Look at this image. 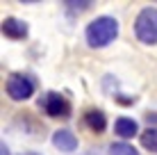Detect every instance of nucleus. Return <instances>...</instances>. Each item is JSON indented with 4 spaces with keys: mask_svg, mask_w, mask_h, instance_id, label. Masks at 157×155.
<instances>
[{
    "mask_svg": "<svg viewBox=\"0 0 157 155\" xmlns=\"http://www.w3.org/2000/svg\"><path fill=\"white\" fill-rule=\"evenodd\" d=\"M43 107L50 116H62V119H66L68 114H71V105H68V100L64 98V96H59L55 91H50L46 96V100H43Z\"/></svg>",
    "mask_w": 157,
    "mask_h": 155,
    "instance_id": "20e7f679",
    "label": "nucleus"
},
{
    "mask_svg": "<svg viewBox=\"0 0 157 155\" xmlns=\"http://www.w3.org/2000/svg\"><path fill=\"white\" fill-rule=\"evenodd\" d=\"M25 155H39V153H25Z\"/></svg>",
    "mask_w": 157,
    "mask_h": 155,
    "instance_id": "ddd939ff",
    "label": "nucleus"
},
{
    "mask_svg": "<svg viewBox=\"0 0 157 155\" xmlns=\"http://www.w3.org/2000/svg\"><path fill=\"white\" fill-rule=\"evenodd\" d=\"M84 121H86V126H89L94 132H102L107 128V119H105V114H102L100 110H89L84 114Z\"/></svg>",
    "mask_w": 157,
    "mask_h": 155,
    "instance_id": "6e6552de",
    "label": "nucleus"
},
{
    "mask_svg": "<svg viewBox=\"0 0 157 155\" xmlns=\"http://www.w3.org/2000/svg\"><path fill=\"white\" fill-rule=\"evenodd\" d=\"M109 155H139V151L125 141H116L109 146Z\"/></svg>",
    "mask_w": 157,
    "mask_h": 155,
    "instance_id": "9d476101",
    "label": "nucleus"
},
{
    "mask_svg": "<svg viewBox=\"0 0 157 155\" xmlns=\"http://www.w3.org/2000/svg\"><path fill=\"white\" fill-rule=\"evenodd\" d=\"M2 34L9 39H23L28 37V25L18 18H5L2 21Z\"/></svg>",
    "mask_w": 157,
    "mask_h": 155,
    "instance_id": "423d86ee",
    "label": "nucleus"
},
{
    "mask_svg": "<svg viewBox=\"0 0 157 155\" xmlns=\"http://www.w3.org/2000/svg\"><path fill=\"white\" fill-rule=\"evenodd\" d=\"M66 9H78V12H84V9H89L91 2H71V0H66V2H62Z\"/></svg>",
    "mask_w": 157,
    "mask_h": 155,
    "instance_id": "9b49d317",
    "label": "nucleus"
},
{
    "mask_svg": "<svg viewBox=\"0 0 157 155\" xmlns=\"http://www.w3.org/2000/svg\"><path fill=\"white\" fill-rule=\"evenodd\" d=\"M52 144H55V148H59L64 153H73L78 148V137L71 130H57L52 135Z\"/></svg>",
    "mask_w": 157,
    "mask_h": 155,
    "instance_id": "39448f33",
    "label": "nucleus"
},
{
    "mask_svg": "<svg viewBox=\"0 0 157 155\" xmlns=\"http://www.w3.org/2000/svg\"><path fill=\"white\" fill-rule=\"evenodd\" d=\"M146 121H148V123H157V114L153 112V114H146Z\"/></svg>",
    "mask_w": 157,
    "mask_h": 155,
    "instance_id": "f8f14e48",
    "label": "nucleus"
},
{
    "mask_svg": "<svg viewBox=\"0 0 157 155\" xmlns=\"http://www.w3.org/2000/svg\"><path fill=\"white\" fill-rule=\"evenodd\" d=\"M32 91H34V82L28 76H21V73H14L7 80V96L14 100H28Z\"/></svg>",
    "mask_w": 157,
    "mask_h": 155,
    "instance_id": "7ed1b4c3",
    "label": "nucleus"
},
{
    "mask_svg": "<svg viewBox=\"0 0 157 155\" xmlns=\"http://www.w3.org/2000/svg\"><path fill=\"white\" fill-rule=\"evenodd\" d=\"M134 34L146 46L157 44V9L155 7H146L139 12L137 21H134Z\"/></svg>",
    "mask_w": 157,
    "mask_h": 155,
    "instance_id": "f03ea898",
    "label": "nucleus"
},
{
    "mask_svg": "<svg viewBox=\"0 0 157 155\" xmlns=\"http://www.w3.org/2000/svg\"><path fill=\"white\" fill-rule=\"evenodd\" d=\"M116 34H118V21L112 16H100L86 28V41L91 48H105L116 39Z\"/></svg>",
    "mask_w": 157,
    "mask_h": 155,
    "instance_id": "f257e3e1",
    "label": "nucleus"
},
{
    "mask_svg": "<svg viewBox=\"0 0 157 155\" xmlns=\"http://www.w3.org/2000/svg\"><path fill=\"white\" fill-rule=\"evenodd\" d=\"M141 146L148 148L150 153H157V130L148 128L146 132H141Z\"/></svg>",
    "mask_w": 157,
    "mask_h": 155,
    "instance_id": "1a4fd4ad",
    "label": "nucleus"
},
{
    "mask_svg": "<svg viewBox=\"0 0 157 155\" xmlns=\"http://www.w3.org/2000/svg\"><path fill=\"white\" fill-rule=\"evenodd\" d=\"M114 132L118 137H123V139H130V137H134L139 132V126H137V121L128 119V116H121L114 123Z\"/></svg>",
    "mask_w": 157,
    "mask_h": 155,
    "instance_id": "0eeeda50",
    "label": "nucleus"
}]
</instances>
